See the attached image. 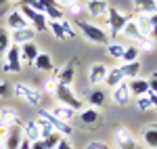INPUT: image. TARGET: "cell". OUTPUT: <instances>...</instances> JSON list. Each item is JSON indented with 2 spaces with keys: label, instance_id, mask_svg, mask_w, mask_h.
<instances>
[{
  "label": "cell",
  "instance_id": "obj_33",
  "mask_svg": "<svg viewBox=\"0 0 157 149\" xmlns=\"http://www.w3.org/2000/svg\"><path fill=\"white\" fill-rule=\"evenodd\" d=\"M124 49H126V46H124V44H120V42H115V40L107 44V53L111 55V57H113V59H121V55H124Z\"/></svg>",
  "mask_w": 157,
  "mask_h": 149
},
{
  "label": "cell",
  "instance_id": "obj_47",
  "mask_svg": "<svg viewBox=\"0 0 157 149\" xmlns=\"http://www.w3.org/2000/svg\"><path fill=\"white\" fill-rule=\"evenodd\" d=\"M149 38H151L153 42L157 40V25H153V27H151V32H149Z\"/></svg>",
  "mask_w": 157,
  "mask_h": 149
},
{
  "label": "cell",
  "instance_id": "obj_8",
  "mask_svg": "<svg viewBox=\"0 0 157 149\" xmlns=\"http://www.w3.org/2000/svg\"><path fill=\"white\" fill-rule=\"evenodd\" d=\"M48 29L52 32V36L57 40H67V38H75L71 23L67 19H61V21H48Z\"/></svg>",
  "mask_w": 157,
  "mask_h": 149
},
{
  "label": "cell",
  "instance_id": "obj_7",
  "mask_svg": "<svg viewBox=\"0 0 157 149\" xmlns=\"http://www.w3.org/2000/svg\"><path fill=\"white\" fill-rule=\"evenodd\" d=\"M38 116H42V118H44V120H46V122L52 126V130H55V132H59L61 137H69V135L73 132L71 124H67V122L59 120V118H57V116H55L52 112H46V109H42V112L38 113Z\"/></svg>",
  "mask_w": 157,
  "mask_h": 149
},
{
  "label": "cell",
  "instance_id": "obj_40",
  "mask_svg": "<svg viewBox=\"0 0 157 149\" xmlns=\"http://www.w3.org/2000/svg\"><path fill=\"white\" fill-rule=\"evenodd\" d=\"M86 149H111V147H109L107 143H103V141H90L86 145Z\"/></svg>",
  "mask_w": 157,
  "mask_h": 149
},
{
  "label": "cell",
  "instance_id": "obj_18",
  "mask_svg": "<svg viewBox=\"0 0 157 149\" xmlns=\"http://www.w3.org/2000/svg\"><path fill=\"white\" fill-rule=\"evenodd\" d=\"M128 88H130V95L136 99V97H143V95L149 92V82L143 80V78H132L128 82Z\"/></svg>",
  "mask_w": 157,
  "mask_h": 149
},
{
  "label": "cell",
  "instance_id": "obj_41",
  "mask_svg": "<svg viewBox=\"0 0 157 149\" xmlns=\"http://www.w3.org/2000/svg\"><path fill=\"white\" fill-rule=\"evenodd\" d=\"M147 82H149V90L157 95V72H153V74H151V78H149Z\"/></svg>",
  "mask_w": 157,
  "mask_h": 149
},
{
  "label": "cell",
  "instance_id": "obj_35",
  "mask_svg": "<svg viewBox=\"0 0 157 149\" xmlns=\"http://www.w3.org/2000/svg\"><path fill=\"white\" fill-rule=\"evenodd\" d=\"M136 105H138V109H151L153 107V103H151V99H149V95H143V97H136Z\"/></svg>",
  "mask_w": 157,
  "mask_h": 149
},
{
  "label": "cell",
  "instance_id": "obj_11",
  "mask_svg": "<svg viewBox=\"0 0 157 149\" xmlns=\"http://www.w3.org/2000/svg\"><path fill=\"white\" fill-rule=\"evenodd\" d=\"M6 27L13 32V29H25V27H32V25H29V21L21 15V11L17 9V11L6 13Z\"/></svg>",
  "mask_w": 157,
  "mask_h": 149
},
{
  "label": "cell",
  "instance_id": "obj_48",
  "mask_svg": "<svg viewBox=\"0 0 157 149\" xmlns=\"http://www.w3.org/2000/svg\"><path fill=\"white\" fill-rule=\"evenodd\" d=\"M21 4H27V6H32V9H34V6L38 4V0H21Z\"/></svg>",
  "mask_w": 157,
  "mask_h": 149
},
{
  "label": "cell",
  "instance_id": "obj_16",
  "mask_svg": "<svg viewBox=\"0 0 157 149\" xmlns=\"http://www.w3.org/2000/svg\"><path fill=\"white\" fill-rule=\"evenodd\" d=\"M121 34H124L126 38H130V40H134V42H143V40L147 38L145 34L140 32V27L136 25V21H134V19H130L128 23L124 25V29H121Z\"/></svg>",
  "mask_w": 157,
  "mask_h": 149
},
{
  "label": "cell",
  "instance_id": "obj_49",
  "mask_svg": "<svg viewBox=\"0 0 157 149\" xmlns=\"http://www.w3.org/2000/svg\"><path fill=\"white\" fill-rule=\"evenodd\" d=\"M6 2H9V0H0V6H2V4H6Z\"/></svg>",
  "mask_w": 157,
  "mask_h": 149
},
{
  "label": "cell",
  "instance_id": "obj_45",
  "mask_svg": "<svg viewBox=\"0 0 157 149\" xmlns=\"http://www.w3.org/2000/svg\"><path fill=\"white\" fill-rule=\"evenodd\" d=\"M32 149H46L44 147V141H42V139H40V141H34V143H32Z\"/></svg>",
  "mask_w": 157,
  "mask_h": 149
},
{
  "label": "cell",
  "instance_id": "obj_13",
  "mask_svg": "<svg viewBox=\"0 0 157 149\" xmlns=\"http://www.w3.org/2000/svg\"><path fill=\"white\" fill-rule=\"evenodd\" d=\"M130 88H128V82L124 80L121 84H117L115 88H111V99L115 101L117 105H128V101H130Z\"/></svg>",
  "mask_w": 157,
  "mask_h": 149
},
{
  "label": "cell",
  "instance_id": "obj_28",
  "mask_svg": "<svg viewBox=\"0 0 157 149\" xmlns=\"http://www.w3.org/2000/svg\"><path fill=\"white\" fill-rule=\"evenodd\" d=\"M98 118H101V113H98L97 107H88V109H84V112L80 113V120L84 124H97Z\"/></svg>",
  "mask_w": 157,
  "mask_h": 149
},
{
  "label": "cell",
  "instance_id": "obj_42",
  "mask_svg": "<svg viewBox=\"0 0 157 149\" xmlns=\"http://www.w3.org/2000/svg\"><path fill=\"white\" fill-rule=\"evenodd\" d=\"M140 44H143V46H138L140 50H143V49H145V50H153V49H155V42H153L151 38H145V40H143Z\"/></svg>",
  "mask_w": 157,
  "mask_h": 149
},
{
  "label": "cell",
  "instance_id": "obj_24",
  "mask_svg": "<svg viewBox=\"0 0 157 149\" xmlns=\"http://www.w3.org/2000/svg\"><path fill=\"white\" fill-rule=\"evenodd\" d=\"M126 78H124V74H121V69L120 67H111L107 72V78H105V84L107 86H111V88H115L117 84H121Z\"/></svg>",
  "mask_w": 157,
  "mask_h": 149
},
{
  "label": "cell",
  "instance_id": "obj_39",
  "mask_svg": "<svg viewBox=\"0 0 157 149\" xmlns=\"http://www.w3.org/2000/svg\"><path fill=\"white\" fill-rule=\"evenodd\" d=\"M13 92V88L9 82H4V80H0V97H9Z\"/></svg>",
  "mask_w": 157,
  "mask_h": 149
},
{
  "label": "cell",
  "instance_id": "obj_9",
  "mask_svg": "<svg viewBox=\"0 0 157 149\" xmlns=\"http://www.w3.org/2000/svg\"><path fill=\"white\" fill-rule=\"evenodd\" d=\"M113 137H115V143H117V147L120 149H136V139L132 137V132L126 128V126H120V128H115V132H113Z\"/></svg>",
  "mask_w": 157,
  "mask_h": 149
},
{
  "label": "cell",
  "instance_id": "obj_3",
  "mask_svg": "<svg viewBox=\"0 0 157 149\" xmlns=\"http://www.w3.org/2000/svg\"><path fill=\"white\" fill-rule=\"evenodd\" d=\"M55 97L59 99V105H67V107H71V109H82V107H84V101L78 99V95L73 92L71 86H65V84H59V82H57Z\"/></svg>",
  "mask_w": 157,
  "mask_h": 149
},
{
  "label": "cell",
  "instance_id": "obj_46",
  "mask_svg": "<svg viewBox=\"0 0 157 149\" xmlns=\"http://www.w3.org/2000/svg\"><path fill=\"white\" fill-rule=\"evenodd\" d=\"M57 2H59V6H65V9H67L69 4H73V2H80V0H57Z\"/></svg>",
  "mask_w": 157,
  "mask_h": 149
},
{
  "label": "cell",
  "instance_id": "obj_27",
  "mask_svg": "<svg viewBox=\"0 0 157 149\" xmlns=\"http://www.w3.org/2000/svg\"><path fill=\"white\" fill-rule=\"evenodd\" d=\"M120 69H121V74H124V78L132 80V78H138V74H140V63L138 61L124 63V65H120Z\"/></svg>",
  "mask_w": 157,
  "mask_h": 149
},
{
  "label": "cell",
  "instance_id": "obj_32",
  "mask_svg": "<svg viewBox=\"0 0 157 149\" xmlns=\"http://www.w3.org/2000/svg\"><path fill=\"white\" fill-rule=\"evenodd\" d=\"M36 124H38V128H40V137H42V139L50 137V135L55 132V130H52V126H50L42 116H38V118H36Z\"/></svg>",
  "mask_w": 157,
  "mask_h": 149
},
{
  "label": "cell",
  "instance_id": "obj_10",
  "mask_svg": "<svg viewBox=\"0 0 157 149\" xmlns=\"http://www.w3.org/2000/svg\"><path fill=\"white\" fill-rule=\"evenodd\" d=\"M73 78H75V59H71L69 63H65L59 72H57V78H55V80H57L59 84L71 86V84H73Z\"/></svg>",
  "mask_w": 157,
  "mask_h": 149
},
{
  "label": "cell",
  "instance_id": "obj_12",
  "mask_svg": "<svg viewBox=\"0 0 157 149\" xmlns=\"http://www.w3.org/2000/svg\"><path fill=\"white\" fill-rule=\"evenodd\" d=\"M107 72H109V67L105 63H94V65H90V69H88V82H90V84H101V82H105Z\"/></svg>",
  "mask_w": 157,
  "mask_h": 149
},
{
  "label": "cell",
  "instance_id": "obj_21",
  "mask_svg": "<svg viewBox=\"0 0 157 149\" xmlns=\"http://www.w3.org/2000/svg\"><path fill=\"white\" fill-rule=\"evenodd\" d=\"M134 11L138 15H153L157 13V0H134Z\"/></svg>",
  "mask_w": 157,
  "mask_h": 149
},
{
  "label": "cell",
  "instance_id": "obj_44",
  "mask_svg": "<svg viewBox=\"0 0 157 149\" xmlns=\"http://www.w3.org/2000/svg\"><path fill=\"white\" fill-rule=\"evenodd\" d=\"M19 149H32V141H27V139L23 137V141L19 143Z\"/></svg>",
  "mask_w": 157,
  "mask_h": 149
},
{
  "label": "cell",
  "instance_id": "obj_4",
  "mask_svg": "<svg viewBox=\"0 0 157 149\" xmlns=\"http://www.w3.org/2000/svg\"><path fill=\"white\" fill-rule=\"evenodd\" d=\"M21 15H23L25 19L29 21V25H32V29L34 32H46L48 29V19H46V15L44 13L36 11V9H32V6H27V4H21Z\"/></svg>",
  "mask_w": 157,
  "mask_h": 149
},
{
  "label": "cell",
  "instance_id": "obj_29",
  "mask_svg": "<svg viewBox=\"0 0 157 149\" xmlns=\"http://www.w3.org/2000/svg\"><path fill=\"white\" fill-rule=\"evenodd\" d=\"M143 139L151 149H157V126H149L143 130Z\"/></svg>",
  "mask_w": 157,
  "mask_h": 149
},
{
  "label": "cell",
  "instance_id": "obj_50",
  "mask_svg": "<svg viewBox=\"0 0 157 149\" xmlns=\"http://www.w3.org/2000/svg\"><path fill=\"white\" fill-rule=\"evenodd\" d=\"M9 2H21V0H9Z\"/></svg>",
  "mask_w": 157,
  "mask_h": 149
},
{
  "label": "cell",
  "instance_id": "obj_22",
  "mask_svg": "<svg viewBox=\"0 0 157 149\" xmlns=\"http://www.w3.org/2000/svg\"><path fill=\"white\" fill-rule=\"evenodd\" d=\"M38 72H52V57L48 53H38V57L32 63Z\"/></svg>",
  "mask_w": 157,
  "mask_h": 149
},
{
  "label": "cell",
  "instance_id": "obj_14",
  "mask_svg": "<svg viewBox=\"0 0 157 149\" xmlns=\"http://www.w3.org/2000/svg\"><path fill=\"white\" fill-rule=\"evenodd\" d=\"M86 13L92 15V17H105L109 11V2L107 0H88L86 2Z\"/></svg>",
  "mask_w": 157,
  "mask_h": 149
},
{
  "label": "cell",
  "instance_id": "obj_43",
  "mask_svg": "<svg viewBox=\"0 0 157 149\" xmlns=\"http://www.w3.org/2000/svg\"><path fill=\"white\" fill-rule=\"evenodd\" d=\"M55 149H73V147H71V143L67 141V137H61L59 145H57V147H55Z\"/></svg>",
  "mask_w": 157,
  "mask_h": 149
},
{
  "label": "cell",
  "instance_id": "obj_15",
  "mask_svg": "<svg viewBox=\"0 0 157 149\" xmlns=\"http://www.w3.org/2000/svg\"><path fill=\"white\" fill-rule=\"evenodd\" d=\"M36 38V32L32 27H25V29H13L11 32V42L13 44H25V42H32Z\"/></svg>",
  "mask_w": 157,
  "mask_h": 149
},
{
  "label": "cell",
  "instance_id": "obj_17",
  "mask_svg": "<svg viewBox=\"0 0 157 149\" xmlns=\"http://www.w3.org/2000/svg\"><path fill=\"white\" fill-rule=\"evenodd\" d=\"M0 118H2V122H4V124L6 126H17V128H23V120H21V118H19V113L15 112V109H11V107H4V109H2V112H0Z\"/></svg>",
  "mask_w": 157,
  "mask_h": 149
},
{
  "label": "cell",
  "instance_id": "obj_36",
  "mask_svg": "<svg viewBox=\"0 0 157 149\" xmlns=\"http://www.w3.org/2000/svg\"><path fill=\"white\" fill-rule=\"evenodd\" d=\"M67 11H69L73 17L78 19V17L82 15V11H84V9H82V4H80V2H73V4H69V6H67Z\"/></svg>",
  "mask_w": 157,
  "mask_h": 149
},
{
  "label": "cell",
  "instance_id": "obj_51",
  "mask_svg": "<svg viewBox=\"0 0 157 149\" xmlns=\"http://www.w3.org/2000/svg\"><path fill=\"white\" fill-rule=\"evenodd\" d=\"M0 149H4V147H2V145H0Z\"/></svg>",
  "mask_w": 157,
  "mask_h": 149
},
{
  "label": "cell",
  "instance_id": "obj_34",
  "mask_svg": "<svg viewBox=\"0 0 157 149\" xmlns=\"http://www.w3.org/2000/svg\"><path fill=\"white\" fill-rule=\"evenodd\" d=\"M42 141H44V147H46V149H55L57 145H59V141H61V135H59V132H52L50 137L42 139Z\"/></svg>",
  "mask_w": 157,
  "mask_h": 149
},
{
  "label": "cell",
  "instance_id": "obj_6",
  "mask_svg": "<svg viewBox=\"0 0 157 149\" xmlns=\"http://www.w3.org/2000/svg\"><path fill=\"white\" fill-rule=\"evenodd\" d=\"M130 21V17L128 15H124V13L120 11V9H115V6H109L107 11V23L109 27H111V38L120 36L121 29H124V25Z\"/></svg>",
  "mask_w": 157,
  "mask_h": 149
},
{
  "label": "cell",
  "instance_id": "obj_31",
  "mask_svg": "<svg viewBox=\"0 0 157 149\" xmlns=\"http://www.w3.org/2000/svg\"><path fill=\"white\" fill-rule=\"evenodd\" d=\"M9 46H11V34L6 27H0V57H4Z\"/></svg>",
  "mask_w": 157,
  "mask_h": 149
},
{
  "label": "cell",
  "instance_id": "obj_23",
  "mask_svg": "<svg viewBox=\"0 0 157 149\" xmlns=\"http://www.w3.org/2000/svg\"><path fill=\"white\" fill-rule=\"evenodd\" d=\"M23 137L27 139V141H40V128H38V124H36V120H29V122H25L23 124Z\"/></svg>",
  "mask_w": 157,
  "mask_h": 149
},
{
  "label": "cell",
  "instance_id": "obj_25",
  "mask_svg": "<svg viewBox=\"0 0 157 149\" xmlns=\"http://www.w3.org/2000/svg\"><path fill=\"white\" fill-rule=\"evenodd\" d=\"M52 113L59 118V120H63V122H71L73 118H75V109H71V107H67V105H57L55 109H52Z\"/></svg>",
  "mask_w": 157,
  "mask_h": 149
},
{
  "label": "cell",
  "instance_id": "obj_37",
  "mask_svg": "<svg viewBox=\"0 0 157 149\" xmlns=\"http://www.w3.org/2000/svg\"><path fill=\"white\" fill-rule=\"evenodd\" d=\"M9 132H11V126H6L4 122H0V145H4V141L9 137Z\"/></svg>",
  "mask_w": 157,
  "mask_h": 149
},
{
  "label": "cell",
  "instance_id": "obj_20",
  "mask_svg": "<svg viewBox=\"0 0 157 149\" xmlns=\"http://www.w3.org/2000/svg\"><path fill=\"white\" fill-rule=\"evenodd\" d=\"M38 53H40V46H38L34 40H32V42H25V44H21V61L34 63V59L38 57Z\"/></svg>",
  "mask_w": 157,
  "mask_h": 149
},
{
  "label": "cell",
  "instance_id": "obj_5",
  "mask_svg": "<svg viewBox=\"0 0 157 149\" xmlns=\"http://www.w3.org/2000/svg\"><path fill=\"white\" fill-rule=\"evenodd\" d=\"M13 95L19 97V99H23V101H27L34 107H40V103H42V92L36 90V88H32V86H27L25 82H17L13 86Z\"/></svg>",
  "mask_w": 157,
  "mask_h": 149
},
{
  "label": "cell",
  "instance_id": "obj_38",
  "mask_svg": "<svg viewBox=\"0 0 157 149\" xmlns=\"http://www.w3.org/2000/svg\"><path fill=\"white\" fill-rule=\"evenodd\" d=\"M55 88H57V80H55V78H48V80L44 82V92L55 95Z\"/></svg>",
  "mask_w": 157,
  "mask_h": 149
},
{
  "label": "cell",
  "instance_id": "obj_26",
  "mask_svg": "<svg viewBox=\"0 0 157 149\" xmlns=\"http://www.w3.org/2000/svg\"><path fill=\"white\" fill-rule=\"evenodd\" d=\"M88 101H90V107H103L105 103H107V95L103 92V90H98V88H94V90H90L88 92Z\"/></svg>",
  "mask_w": 157,
  "mask_h": 149
},
{
  "label": "cell",
  "instance_id": "obj_30",
  "mask_svg": "<svg viewBox=\"0 0 157 149\" xmlns=\"http://www.w3.org/2000/svg\"><path fill=\"white\" fill-rule=\"evenodd\" d=\"M138 55H140V49H138V46H134V44H130V46H126V49H124L121 61H124V63L138 61Z\"/></svg>",
  "mask_w": 157,
  "mask_h": 149
},
{
  "label": "cell",
  "instance_id": "obj_1",
  "mask_svg": "<svg viewBox=\"0 0 157 149\" xmlns=\"http://www.w3.org/2000/svg\"><path fill=\"white\" fill-rule=\"evenodd\" d=\"M21 46L19 44H13L6 49L4 53V63H2V72L4 74H19L21 69H23V65H21Z\"/></svg>",
  "mask_w": 157,
  "mask_h": 149
},
{
  "label": "cell",
  "instance_id": "obj_19",
  "mask_svg": "<svg viewBox=\"0 0 157 149\" xmlns=\"http://www.w3.org/2000/svg\"><path fill=\"white\" fill-rule=\"evenodd\" d=\"M21 141H23V128H17V126H13L2 147H4V149H19V143H21Z\"/></svg>",
  "mask_w": 157,
  "mask_h": 149
},
{
  "label": "cell",
  "instance_id": "obj_2",
  "mask_svg": "<svg viewBox=\"0 0 157 149\" xmlns=\"http://www.w3.org/2000/svg\"><path fill=\"white\" fill-rule=\"evenodd\" d=\"M78 29L84 34V38H88V40L94 42V44H109V34L103 27H98V25L78 19Z\"/></svg>",
  "mask_w": 157,
  "mask_h": 149
}]
</instances>
